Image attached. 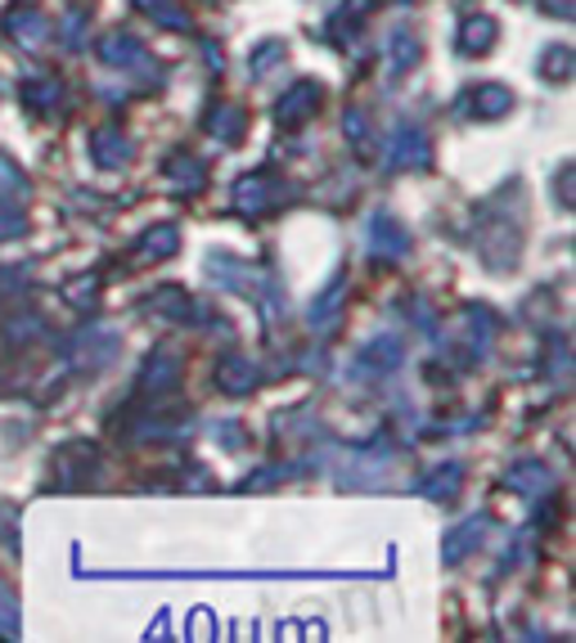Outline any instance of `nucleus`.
Instances as JSON below:
<instances>
[{
    "label": "nucleus",
    "instance_id": "nucleus-11",
    "mask_svg": "<svg viewBox=\"0 0 576 643\" xmlns=\"http://www.w3.org/2000/svg\"><path fill=\"white\" fill-rule=\"evenodd\" d=\"M513 109V90L509 86H500V81H483L468 99H464V113H473V118H505Z\"/></svg>",
    "mask_w": 576,
    "mask_h": 643
},
{
    "label": "nucleus",
    "instance_id": "nucleus-20",
    "mask_svg": "<svg viewBox=\"0 0 576 643\" xmlns=\"http://www.w3.org/2000/svg\"><path fill=\"white\" fill-rule=\"evenodd\" d=\"M505 486L518 490V495H545L554 481H550V468H545V464L522 459V464H513V468L505 473Z\"/></svg>",
    "mask_w": 576,
    "mask_h": 643
},
{
    "label": "nucleus",
    "instance_id": "nucleus-18",
    "mask_svg": "<svg viewBox=\"0 0 576 643\" xmlns=\"http://www.w3.org/2000/svg\"><path fill=\"white\" fill-rule=\"evenodd\" d=\"M163 176H167L180 193H199V189L208 185V171H203V163H199L195 154H171V158L163 163Z\"/></svg>",
    "mask_w": 576,
    "mask_h": 643
},
{
    "label": "nucleus",
    "instance_id": "nucleus-25",
    "mask_svg": "<svg viewBox=\"0 0 576 643\" xmlns=\"http://www.w3.org/2000/svg\"><path fill=\"white\" fill-rule=\"evenodd\" d=\"M572 68H576V49H572V45H550V49H541V77H545V81L563 86V81L572 77Z\"/></svg>",
    "mask_w": 576,
    "mask_h": 643
},
{
    "label": "nucleus",
    "instance_id": "nucleus-22",
    "mask_svg": "<svg viewBox=\"0 0 576 643\" xmlns=\"http://www.w3.org/2000/svg\"><path fill=\"white\" fill-rule=\"evenodd\" d=\"M64 99V81L59 77H27L23 81V104L36 109V113H51Z\"/></svg>",
    "mask_w": 576,
    "mask_h": 643
},
{
    "label": "nucleus",
    "instance_id": "nucleus-12",
    "mask_svg": "<svg viewBox=\"0 0 576 643\" xmlns=\"http://www.w3.org/2000/svg\"><path fill=\"white\" fill-rule=\"evenodd\" d=\"M73 346H77V365L81 369H100V365H109L118 356V333L113 329H86Z\"/></svg>",
    "mask_w": 576,
    "mask_h": 643
},
{
    "label": "nucleus",
    "instance_id": "nucleus-37",
    "mask_svg": "<svg viewBox=\"0 0 576 643\" xmlns=\"http://www.w3.org/2000/svg\"><path fill=\"white\" fill-rule=\"evenodd\" d=\"M203 49H208V64H212V68L221 73V68H225V59H221V49H217V45H203Z\"/></svg>",
    "mask_w": 576,
    "mask_h": 643
},
{
    "label": "nucleus",
    "instance_id": "nucleus-8",
    "mask_svg": "<svg viewBox=\"0 0 576 643\" xmlns=\"http://www.w3.org/2000/svg\"><path fill=\"white\" fill-rule=\"evenodd\" d=\"M0 27H5V36L19 45V49H41L45 41H51V23H45V14L41 10H10L5 14V23H0Z\"/></svg>",
    "mask_w": 576,
    "mask_h": 643
},
{
    "label": "nucleus",
    "instance_id": "nucleus-19",
    "mask_svg": "<svg viewBox=\"0 0 576 643\" xmlns=\"http://www.w3.org/2000/svg\"><path fill=\"white\" fill-rule=\"evenodd\" d=\"M343 297H347V270H339V275H333V288L315 297V307L307 311V324H311V329H324V324H333V320H339V311H343Z\"/></svg>",
    "mask_w": 576,
    "mask_h": 643
},
{
    "label": "nucleus",
    "instance_id": "nucleus-36",
    "mask_svg": "<svg viewBox=\"0 0 576 643\" xmlns=\"http://www.w3.org/2000/svg\"><path fill=\"white\" fill-rule=\"evenodd\" d=\"M217 436L225 441V451H239V445H244V432H239L234 423H217Z\"/></svg>",
    "mask_w": 576,
    "mask_h": 643
},
{
    "label": "nucleus",
    "instance_id": "nucleus-26",
    "mask_svg": "<svg viewBox=\"0 0 576 643\" xmlns=\"http://www.w3.org/2000/svg\"><path fill=\"white\" fill-rule=\"evenodd\" d=\"M135 5L149 14L158 27H167V32H189V14L176 5V0H135Z\"/></svg>",
    "mask_w": 576,
    "mask_h": 643
},
{
    "label": "nucleus",
    "instance_id": "nucleus-24",
    "mask_svg": "<svg viewBox=\"0 0 576 643\" xmlns=\"http://www.w3.org/2000/svg\"><path fill=\"white\" fill-rule=\"evenodd\" d=\"M459 477H464V464H442L437 473H428L423 481H419V490L423 495H432V500H455V490H459Z\"/></svg>",
    "mask_w": 576,
    "mask_h": 643
},
{
    "label": "nucleus",
    "instance_id": "nucleus-5",
    "mask_svg": "<svg viewBox=\"0 0 576 643\" xmlns=\"http://www.w3.org/2000/svg\"><path fill=\"white\" fill-rule=\"evenodd\" d=\"M320 99H324V90L311 77L298 81V86H288V95H279V104H275V122L279 126H302V122H311L320 113Z\"/></svg>",
    "mask_w": 576,
    "mask_h": 643
},
{
    "label": "nucleus",
    "instance_id": "nucleus-6",
    "mask_svg": "<svg viewBox=\"0 0 576 643\" xmlns=\"http://www.w3.org/2000/svg\"><path fill=\"white\" fill-rule=\"evenodd\" d=\"M176 383H180V352L176 346H154L149 361H144V369H140V391L144 396H163Z\"/></svg>",
    "mask_w": 576,
    "mask_h": 643
},
{
    "label": "nucleus",
    "instance_id": "nucleus-29",
    "mask_svg": "<svg viewBox=\"0 0 576 643\" xmlns=\"http://www.w3.org/2000/svg\"><path fill=\"white\" fill-rule=\"evenodd\" d=\"M279 59H284V41H262V45H257V55L248 59V68H253V77H266Z\"/></svg>",
    "mask_w": 576,
    "mask_h": 643
},
{
    "label": "nucleus",
    "instance_id": "nucleus-23",
    "mask_svg": "<svg viewBox=\"0 0 576 643\" xmlns=\"http://www.w3.org/2000/svg\"><path fill=\"white\" fill-rule=\"evenodd\" d=\"M180 247V230L176 225H154V230H144V239H140V257L144 262H158V257H171Z\"/></svg>",
    "mask_w": 576,
    "mask_h": 643
},
{
    "label": "nucleus",
    "instance_id": "nucleus-14",
    "mask_svg": "<svg viewBox=\"0 0 576 643\" xmlns=\"http://www.w3.org/2000/svg\"><path fill=\"white\" fill-rule=\"evenodd\" d=\"M496 36H500V23L491 14H468L459 23V49L464 55H491Z\"/></svg>",
    "mask_w": 576,
    "mask_h": 643
},
{
    "label": "nucleus",
    "instance_id": "nucleus-28",
    "mask_svg": "<svg viewBox=\"0 0 576 643\" xmlns=\"http://www.w3.org/2000/svg\"><path fill=\"white\" fill-rule=\"evenodd\" d=\"M23 193H27V176L10 163V158H0V203H23Z\"/></svg>",
    "mask_w": 576,
    "mask_h": 643
},
{
    "label": "nucleus",
    "instance_id": "nucleus-2",
    "mask_svg": "<svg viewBox=\"0 0 576 643\" xmlns=\"http://www.w3.org/2000/svg\"><path fill=\"white\" fill-rule=\"evenodd\" d=\"M279 198H284V185H279L270 171H253V176H239V180H234V208L244 212V217L270 212Z\"/></svg>",
    "mask_w": 576,
    "mask_h": 643
},
{
    "label": "nucleus",
    "instance_id": "nucleus-33",
    "mask_svg": "<svg viewBox=\"0 0 576 643\" xmlns=\"http://www.w3.org/2000/svg\"><path fill=\"white\" fill-rule=\"evenodd\" d=\"M81 36H86V14H68V19H64V41L77 45Z\"/></svg>",
    "mask_w": 576,
    "mask_h": 643
},
{
    "label": "nucleus",
    "instance_id": "nucleus-32",
    "mask_svg": "<svg viewBox=\"0 0 576 643\" xmlns=\"http://www.w3.org/2000/svg\"><path fill=\"white\" fill-rule=\"evenodd\" d=\"M572 176H576V167L567 163V167L558 171V180H554V193H558V203H563V208H572Z\"/></svg>",
    "mask_w": 576,
    "mask_h": 643
},
{
    "label": "nucleus",
    "instance_id": "nucleus-34",
    "mask_svg": "<svg viewBox=\"0 0 576 643\" xmlns=\"http://www.w3.org/2000/svg\"><path fill=\"white\" fill-rule=\"evenodd\" d=\"M541 10L554 19H572L576 14V0H541Z\"/></svg>",
    "mask_w": 576,
    "mask_h": 643
},
{
    "label": "nucleus",
    "instance_id": "nucleus-3",
    "mask_svg": "<svg viewBox=\"0 0 576 643\" xmlns=\"http://www.w3.org/2000/svg\"><path fill=\"white\" fill-rule=\"evenodd\" d=\"M401 361H406L401 337L378 333V337H369L361 352H356V374H365V378H388V374L401 369Z\"/></svg>",
    "mask_w": 576,
    "mask_h": 643
},
{
    "label": "nucleus",
    "instance_id": "nucleus-27",
    "mask_svg": "<svg viewBox=\"0 0 576 643\" xmlns=\"http://www.w3.org/2000/svg\"><path fill=\"white\" fill-rule=\"evenodd\" d=\"M388 49H392L388 59H392V73H397V77H401V73H410V68L419 64V41H414V36H410L406 27H397V32H392Z\"/></svg>",
    "mask_w": 576,
    "mask_h": 643
},
{
    "label": "nucleus",
    "instance_id": "nucleus-10",
    "mask_svg": "<svg viewBox=\"0 0 576 643\" xmlns=\"http://www.w3.org/2000/svg\"><path fill=\"white\" fill-rule=\"evenodd\" d=\"M90 158L100 163V167H126L135 158V144L118 126H100V131L90 135Z\"/></svg>",
    "mask_w": 576,
    "mask_h": 643
},
{
    "label": "nucleus",
    "instance_id": "nucleus-31",
    "mask_svg": "<svg viewBox=\"0 0 576 643\" xmlns=\"http://www.w3.org/2000/svg\"><path fill=\"white\" fill-rule=\"evenodd\" d=\"M0 630H5V634H19V608H14V599L5 594V585H0Z\"/></svg>",
    "mask_w": 576,
    "mask_h": 643
},
{
    "label": "nucleus",
    "instance_id": "nucleus-35",
    "mask_svg": "<svg viewBox=\"0 0 576 643\" xmlns=\"http://www.w3.org/2000/svg\"><path fill=\"white\" fill-rule=\"evenodd\" d=\"M95 284H100V279H95V275H90V279L73 284V288H68V297H81V302H77V307H95V302H90V297H95Z\"/></svg>",
    "mask_w": 576,
    "mask_h": 643
},
{
    "label": "nucleus",
    "instance_id": "nucleus-21",
    "mask_svg": "<svg viewBox=\"0 0 576 643\" xmlns=\"http://www.w3.org/2000/svg\"><path fill=\"white\" fill-rule=\"evenodd\" d=\"M244 122H248V113L239 109V104H217V109L208 113V131H212L221 144H239V140H244Z\"/></svg>",
    "mask_w": 576,
    "mask_h": 643
},
{
    "label": "nucleus",
    "instance_id": "nucleus-16",
    "mask_svg": "<svg viewBox=\"0 0 576 643\" xmlns=\"http://www.w3.org/2000/svg\"><path fill=\"white\" fill-rule=\"evenodd\" d=\"M149 311L154 315H163V320H171V324H189V320H199V311H195V297H189L185 288H176V284H167V288H158L154 297H149Z\"/></svg>",
    "mask_w": 576,
    "mask_h": 643
},
{
    "label": "nucleus",
    "instance_id": "nucleus-7",
    "mask_svg": "<svg viewBox=\"0 0 576 643\" xmlns=\"http://www.w3.org/2000/svg\"><path fill=\"white\" fill-rule=\"evenodd\" d=\"M428 158H432V144H428L423 126H419V122L397 126L392 148H388V167H392V171H406V167H428Z\"/></svg>",
    "mask_w": 576,
    "mask_h": 643
},
{
    "label": "nucleus",
    "instance_id": "nucleus-30",
    "mask_svg": "<svg viewBox=\"0 0 576 643\" xmlns=\"http://www.w3.org/2000/svg\"><path fill=\"white\" fill-rule=\"evenodd\" d=\"M343 131H347V140H352V144H365V140H369V118H365L361 109H347Z\"/></svg>",
    "mask_w": 576,
    "mask_h": 643
},
{
    "label": "nucleus",
    "instance_id": "nucleus-4",
    "mask_svg": "<svg viewBox=\"0 0 576 643\" xmlns=\"http://www.w3.org/2000/svg\"><path fill=\"white\" fill-rule=\"evenodd\" d=\"M365 247H369V257H378V262H397V257L410 253V234H406V225L392 212H374Z\"/></svg>",
    "mask_w": 576,
    "mask_h": 643
},
{
    "label": "nucleus",
    "instance_id": "nucleus-1",
    "mask_svg": "<svg viewBox=\"0 0 576 643\" xmlns=\"http://www.w3.org/2000/svg\"><path fill=\"white\" fill-rule=\"evenodd\" d=\"M208 279L212 284H221V288H239V292H248V297H257V302L266 307V315H275V302H279V292H275V284L257 270V266H244V262H234V257H208Z\"/></svg>",
    "mask_w": 576,
    "mask_h": 643
},
{
    "label": "nucleus",
    "instance_id": "nucleus-13",
    "mask_svg": "<svg viewBox=\"0 0 576 643\" xmlns=\"http://www.w3.org/2000/svg\"><path fill=\"white\" fill-rule=\"evenodd\" d=\"M217 387H221L225 396H248V391L257 387V365H253L248 356L230 352V356L217 365Z\"/></svg>",
    "mask_w": 576,
    "mask_h": 643
},
{
    "label": "nucleus",
    "instance_id": "nucleus-9",
    "mask_svg": "<svg viewBox=\"0 0 576 643\" xmlns=\"http://www.w3.org/2000/svg\"><path fill=\"white\" fill-rule=\"evenodd\" d=\"M95 468H100V455H95L90 441H73L59 451L55 459V473H59V486H81V477H90Z\"/></svg>",
    "mask_w": 576,
    "mask_h": 643
},
{
    "label": "nucleus",
    "instance_id": "nucleus-15",
    "mask_svg": "<svg viewBox=\"0 0 576 643\" xmlns=\"http://www.w3.org/2000/svg\"><path fill=\"white\" fill-rule=\"evenodd\" d=\"M100 59L109 68H144V64H149V59H144V45L131 32H109L100 41Z\"/></svg>",
    "mask_w": 576,
    "mask_h": 643
},
{
    "label": "nucleus",
    "instance_id": "nucleus-17",
    "mask_svg": "<svg viewBox=\"0 0 576 643\" xmlns=\"http://www.w3.org/2000/svg\"><path fill=\"white\" fill-rule=\"evenodd\" d=\"M491 531V518L487 513H477L473 522H464V526H455L451 535H446V544H442V554H446V563H459L464 554H473L477 544H483V535Z\"/></svg>",
    "mask_w": 576,
    "mask_h": 643
}]
</instances>
